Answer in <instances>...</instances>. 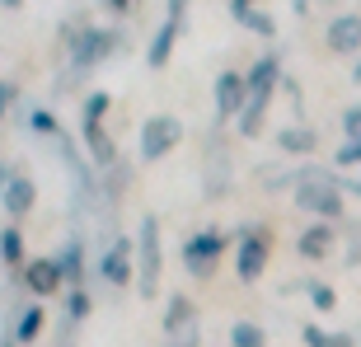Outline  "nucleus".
<instances>
[{
  "label": "nucleus",
  "instance_id": "f257e3e1",
  "mask_svg": "<svg viewBox=\"0 0 361 347\" xmlns=\"http://www.w3.org/2000/svg\"><path fill=\"white\" fill-rule=\"evenodd\" d=\"M295 207L319 221H343V188H338L334 169H319V164L295 169Z\"/></svg>",
  "mask_w": 361,
  "mask_h": 347
},
{
  "label": "nucleus",
  "instance_id": "f03ea898",
  "mask_svg": "<svg viewBox=\"0 0 361 347\" xmlns=\"http://www.w3.org/2000/svg\"><path fill=\"white\" fill-rule=\"evenodd\" d=\"M118 33L113 28H80V33H71V24H66V47H71V75H61V90H66L71 80H80L90 66H99L113 47H118Z\"/></svg>",
  "mask_w": 361,
  "mask_h": 347
},
{
  "label": "nucleus",
  "instance_id": "7ed1b4c3",
  "mask_svg": "<svg viewBox=\"0 0 361 347\" xmlns=\"http://www.w3.org/2000/svg\"><path fill=\"white\" fill-rule=\"evenodd\" d=\"M160 267H164V249H160V216H141V230H136V286L141 296L160 291Z\"/></svg>",
  "mask_w": 361,
  "mask_h": 347
},
{
  "label": "nucleus",
  "instance_id": "20e7f679",
  "mask_svg": "<svg viewBox=\"0 0 361 347\" xmlns=\"http://www.w3.org/2000/svg\"><path fill=\"white\" fill-rule=\"evenodd\" d=\"M226 244H230V235H226V230H216V226L188 235V240H183V267L192 272V277H212L216 263H221V254H226Z\"/></svg>",
  "mask_w": 361,
  "mask_h": 347
},
{
  "label": "nucleus",
  "instance_id": "39448f33",
  "mask_svg": "<svg viewBox=\"0 0 361 347\" xmlns=\"http://www.w3.org/2000/svg\"><path fill=\"white\" fill-rule=\"evenodd\" d=\"M178 141H183V122L169 118V113H155V118L141 122V160H146V164L164 160Z\"/></svg>",
  "mask_w": 361,
  "mask_h": 347
},
{
  "label": "nucleus",
  "instance_id": "423d86ee",
  "mask_svg": "<svg viewBox=\"0 0 361 347\" xmlns=\"http://www.w3.org/2000/svg\"><path fill=\"white\" fill-rule=\"evenodd\" d=\"M268 267V235H258V226H240V249H235V272L244 286H254Z\"/></svg>",
  "mask_w": 361,
  "mask_h": 347
},
{
  "label": "nucleus",
  "instance_id": "0eeeda50",
  "mask_svg": "<svg viewBox=\"0 0 361 347\" xmlns=\"http://www.w3.org/2000/svg\"><path fill=\"white\" fill-rule=\"evenodd\" d=\"M99 277H104L108 286H127V281L136 277V244L127 240V235H113V240L104 244V258H99Z\"/></svg>",
  "mask_w": 361,
  "mask_h": 347
},
{
  "label": "nucleus",
  "instance_id": "6e6552de",
  "mask_svg": "<svg viewBox=\"0 0 361 347\" xmlns=\"http://www.w3.org/2000/svg\"><path fill=\"white\" fill-rule=\"evenodd\" d=\"M230 193V150H226V136H216L207 141V164H202V197L216 202Z\"/></svg>",
  "mask_w": 361,
  "mask_h": 347
},
{
  "label": "nucleus",
  "instance_id": "1a4fd4ad",
  "mask_svg": "<svg viewBox=\"0 0 361 347\" xmlns=\"http://www.w3.org/2000/svg\"><path fill=\"white\" fill-rule=\"evenodd\" d=\"M244 104H249V80H244L240 71H221L216 75V122L240 118Z\"/></svg>",
  "mask_w": 361,
  "mask_h": 347
},
{
  "label": "nucleus",
  "instance_id": "9d476101",
  "mask_svg": "<svg viewBox=\"0 0 361 347\" xmlns=\"http://www.w3.org/2000/svg\"><path fill=\"white\" fill-rule=\"evenodd\" d=\"M24 286H28L33 300H42V296H56L61 286H66V272H61L56 258H33V263L24 267Z\"/></svg>",
  "mask_w": 361,
  "mask_h": 347
},
{
  "label": "nucleus",
  "instance_id": "9b49d317",
  "mask_svg": "<svg viewBox=\"0 0 361 347\" xmlns=\"http://www.w3.org/2000/svg\"><path fill=\"white\" fill-rule=\"evenodd\" d=\"M334 244H338L334 221H314V226H305L300 235H295V254L310 258V263H324V258L334 254Z\"/></svg>",
  "mask_w": 361,
  "mask_h": 347
},
{
  "label": "nucleus",
  "instance_id": "f8f14e48",
  "mask_svg": "<svg viewBox=\"0 0 361 347\" xmlns=\"http://www.w3.org/2000/svg\"><path fill=\"white\" fill-rule=\"evenodd\" d=\"M244 80H249V99H254V104H268L272 90L281 85V61H277V56H258Z\"/></svg>",
  "mask_w": 361,
  "mask_h": 347
},
{
  "label": "nucleus",
  "instance_id": "ddd939ff",
  "mask_svg": "<svg viewBox=\"0 0 361 347\" xmlns=\"http://www.w3.org/2000/svg\"><path fill=\"white\" fill-rule=\"evenodd\" d=\"M174 42H178V19H164V24L150 33V42H146V66H150V71L169 66V52H174Z\"/></svg>",
  "mask_w": 361,
  "mask_h": 347
},
{
  "label": "nucleus",
  "instance_id": "4468645a",
  "mask_svg": "<svg viewBox=\"0 0 361 347\" xmlns=\"http://www.w3.org/2000/svg\"><path fill=\"white\" fill-rule=\"evenodd\" d=\"M329 47H334V52H357L361 47V14H334V24H329Z\"/></svg>",
  "mask_w": 361,
  "mask_h": 347
},
{
  "label": "nucleus",
  "instance_id": "2eb2a0df",
  "mask_svg": "<svg viewBox=\"0 0 361 347\" xmlns=\"http://www.w3.org/2000/svg\"><path fill=\"white\" fill-rule=\"evenodd\" d=\"M0 202H5V212L19 221V216L33 212V202H38V188H33V178H24V174H14V183L0 193Z\"/></svg>",
  "mask_w": 361,
  "mask_h": 347
},
{
  "label": "nucleus",
  "instance_id": "dca6fc26",
  "mask_svg": "<svg viewBox=\"0 0 361 347\" xmlns=\"http://www.w3.org/2000/svg\"><path fill=\"white\" fill-rule=\"evenodd\" d=\"M42 305L38 300H28V305H19V315H14V343L19 347H28V343H38V334H42Z\"/></svg>",
  "mask_w": 361,
  "mask_h": 347
},
{
  "label": "nucleus",
  "instance_id": "f3484780",
  "mask_svg": "<svg viewBox=\"0 0 361 347\" xmlns=\"http://www.w3.org/2000/svg\"><path fill=\"white\" fill-rule=\"evenodd\" d=\"M56 263H61L71 286H80V277H85V235L80 230H71V240H66V249L56 254Z\"/></svg>",
  "mask_w": 361,
  "mask_h": 347
},
{
  "label": "nucleus",
  "instance_id": "a211bd4d",
  "mask_svg": "<svg viewBox=\"0 0 361 347\" xmlns=\"http://www.w3.org/2000/svg\"><path fill=\"white\" fill-rule=\"evenodd\" d=\"M192 319H197L192 300H188V296H169V310H164V338L188 334V329H192Z\"/></svg>",
  "mask_w": 361,
  "mask_h": 347
},
{
  "label": "nucleus",
  "instance_id": "6ab92c4d",
  "mask_svg": "<svg viewBox=\"0 0 361 347\" xmlns=\"http://www.w3.org/2000/svg\"><path fill=\"white\" fill-rule=\"evenodd\" d=\"M85 146H90V160L99 164V169H113V164H118V146H113V136H108L104 127H85Z\"/></svg>",
  "mask_w": 361,
  "mask_h": 347
},
{
  "label": "nucleus",
  "instance_id": "aec40b11",
  "mask_svg": "<svg viewBox=\"0 0 361 347\" xmlns=\"http://www.w3.org/2000/svg\"><path fill=\"white\" fill-rule=\"evenodd\" d=\"M230 10H235V19H240L249 33H258V38H272V33H277L268 10H254V5H240V0H230Z\"/></svg>",
  "mask_w": 361,
  "mask_h": 347
},
{
  "label": "nucleus",
  "instance_id": "412c9836",
  "mask_svg": "<svg viewBox=\"0 0 361 347\" xmlns=\"http://www.w3.org/2000/svg\"><path fill=\"white\" fill-rule=\"evenodd\" d=\"M314 146H319V141H314L310 127H281L277 132V150L281 155H310Z\"/></svg>",
  "mask_w": 361,
  "mask_h": 347
},
{
  "label": "nucleus",
  "instance_id": "4be33fe9",
  "mask_svg": "<svg viewBox=\"0 0 361 347\" xmlns=\"http://www.w3.org/2000/svg\"><path fill=\"white\" fill-rule=\"evenodd\" d=\"M0 263H5V267H28L24 263V235H19L14 226L0 230Z\"/></svg>",
  "mask_w": 361,
  "mask_h": 347
},
{
  "label": "nucleus",
  "instance_id": "5701e85b",
  "mask_svg": "<svg viewBox=\"0 0 361 347\" xmlns=\"http://www.w3.org/2000/svg\"><path fill=\"white\" fill-rule=\"evenodd\" d=\"M263 343H268V334H263L254 319L230 324V347H263Z\"/></svg>",
  "mask_w": 361,
  "mask_h": 347
},
{
  "label": "nucleus",
  "instance_id": "b1692460",
  "mask_svg": "<svg viewBox=\"0 0 361 347\" xmlns=\"http://www.w3.org/2000/svg\"><path fill=\"white\" fill-rule=\"evenodd\" d=\"M300 338H305V347H352V334H324L319 324H305Z\"/></svg>",
  "mask_w": 361,
  "mask_h": 347
},
{
  "label": "nucleus",
  "instance_id": "393cba45",
  "mask_svg": "<svg viewBox=\"0 0 361 347\" xmlns=\"http://www.w3.org/2000/svg\"><path fill=\"white\" fill-rule=\"evenodd\" d=\"M305 296H310V305L319 310V315H329V310L338 305V296H334V286H329V281H305Z\"/></svg>",
  "mask_w": 361,
  "mask_h": 347
},
{
  "label": "nucleus",
  "instance_id": "a878e982",
  "mask_svg": "<svg viewBox=\"0 0 361 347\" xmlns=\"http://www.w3.org/2000/svg\"><path fill=\"white\" fill-rule=\"evenodd\" d=\"M24 122H28V132H38V136H61V127H56V118L47 113V108H33V113H24Z\"/></svg>",
  "mask_w": 361,
  "mask_h": 347
},
{
  "label": "nucleus",
  "instance_id": "bb28decb",
  "mask_svg": "<svg viewBox=\"0 0 361 347\" xmlns=\"http://www.w3.org/2000/svg\"><path fill=\"white\" fill-rule=\"evenodd\" d=\"M104 113H108V94L94 90L90 99H85V127H104Z\"/></svg>",
  "mask_w": 361,
  "mask_h": 347
},
{
  "label": "nucleus",
  "instance_id": "cd10ccee",
  "mask_svg": "<svg viewBox=\"0 0 361 347\" xmlns=\"http://www.w3.org/2000/svg\"><path fill=\"white\" fill-rule=\"evenodd\" d=\"M85 315H90V291H85V286H71V296H66V319L80 324Z\"/></svg>",
  "mask_w": 361,
  "mask_h": 347
},
{
  "label": "nucleus",
  "instance_id": "c85d7f7f",
  "mask_svg": "<svg viewBox=\"0 0 361 347\" xmlns=\"http://www.w3.org/2000/svg\"><path fill=\"white\" fill-rule=\"evenodd\" d=\"M334 164H343V169H348V164H361V136H348V141L334 150Z\"/></svg>",
  "mask_w": 361,
  "mask_h": 347
},
{
  "label": "nucleus",
  "instance_id": "c756f323",
  "mask_svg": "<svg viewBox=\"0 0 361 347\" xmlns=\"http://www.w3.org/2000/svg\"><path fill=\"white\" fill-rule=\"evenodd\" d=\"M348 263H361V226H348Z\"/></svg>",
  "mask_w": 361,
  "mask_h": 347
},
{
  "label": "nucleus",
  "instance_id": "7c9ffc66",
  "mask_svg": "<svg viewBox=\"0 0 361 347\" xmlns=\"http://www.w3.org/2000/svg\"><path fill=\"white\" fill-rule=\"evenodd\" d=\"M343 132H348V136H361V104H352L348 113H343Z\"/></svg>",
  "mask_w": 361,
  "mask_h": 347
},
{
  "label": "nucleus",
  "instance_id": "2f4dec72",
  "mask_svg": "<svg viewBox=\"0 0 361 347\" xmlns=\"http://www.w3.org/2000/svg\"><path fill=\"white\" fill-rule=\"evenodd\" d=\"M164 347H202V334H197V324L188 329V334H178V338H169Z\"/></svg>",
  "mask_w": 361,
  "mask_h": 347
},
{
  "label": "nucleus",
  "instance_id": "473e14b6",
  "mask_svg": "<svg viewBox=\"0 0 361 347\" xmlns=\"http://www.w3.org/2000/svg\"><path fill=\"white\" fill-rule=\"evenodd\" d=\"M14 80H0V118H5V113H10V104H14Z\"/></svg>",
  "mask_w": 361,
  "mask_h": 347
},
{
  "label": "nucleus",
  "instance_id": "72a5a7b5",
  "mask_svg": "<svg viewBox=\"0 0 361 347\" xmlns=\"http://www.w3.org/2000/svg\"><path fill=\"white\" fill-rule=\"evenodd\" d=\"M99 5H104L108 14H127V10H132V0H99Z\"/></svg>",
  "mask_w": 361,
  "mask_h": 347
},
{
  "label": "nucleus",
  "instance_id": "f704fd0d",
  "mask_svg": "<svg viewBox=\"0 0 361 347\" xmlns=\"http://www.w3.org/2000/svg\"><path fill=\"white\" fill-rule=\"evenodd\" d=\"M183 10H188V0H169V10H164V19H183Z\"/></svg>",
  "mask_w": 361,
  "mask_h": 347
},
{
  "label": "nucleus",
  "instance_id": "c9c22d12",
  "mask_svg": "<svg viewBox=\"0 0 361 347\" xmlns=\"http://www.w3.org/2000/svg\"><path fill=\"white\" fill-rule=\"evenodd\" d=\"M14 183V169H10V164H5V160H0V193H5V188H10Z\"/></svg>",
  "mask_w": 361,
  "mask_h": 347
},
{
  "label": "nucleus",
  "instance_id": "e433bc0d",
  "mask_svg": "<svg viewBox=\"0 0 361 347\" xmlns=\"http://www.w3.org/2000/svg\"><path fill=\"white\" fill-rule=\"evenodd\" d=\"M0 347H19V343H14V329H5V334H0Z\"/></svg>",
  "mask_w": 361,
  "mask_h": 347
},
{
  "label": "nucleus",
  "instance_id": "4c0bfd02",
  "mask_svg": "<svg viewBox=\"0 0 361 347\" xmlns=\"http://www.w3.org/2000/svg\"><path fill=\"white\" fill-rule=\"evenodd\" d=\"M0 5H5V10H19V5H24V0H0Z\"/></svg>",
  "mask_w": 361,
  "mask_h": 347
},
{
  "label": "nucleus",
  "instance_id": "58836bf2",
  "mask_svg": "<svg viewBox=\"0 0 361 347\" xmlns=\"http://www.w3.org/2000/svg\"><path fill=\"white\" fill-rule=\"evenodd\" d=\"M352 193H357V197H361V178H352Z\"/></svg>",
  "mask_w": 361,
  "mask_h": 347
},
{
  "label": "nucleus",
  "instance_id": "ea45409f",
  "mask_svg": "<svg viewBox=\"0 0 361 347\" xmlns=\"http://www.w3.org/2000/svg\"><path fill=\"white\" fill-rule=\"evenodd\" d=\"M352 80H357V85H361V61H357V71H352Z\"/></svg>",
  "mask_w": 361,
  "mask_h": 347
},
{
  "label": "nucleus",
  "instance_id": "a19ab883",
  "mask_svg": "<svg viewBox=\"0 0 361 347\" xmlns=\"http://www.w3.org/2000/svg\"><path fill=\"white\" fill-rule=\"evenodd\" d=\"M240 5H254V0H240Z\"/></svg>",
  "mask_w": 361,
  "mask_h": 347
}]
</instances>
